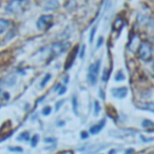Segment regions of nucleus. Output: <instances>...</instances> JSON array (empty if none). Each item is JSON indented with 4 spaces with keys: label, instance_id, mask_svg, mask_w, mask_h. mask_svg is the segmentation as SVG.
Wrapping results in <instances>:
<instances>
[{
    "label": "nucleus",
    "instance_id": "nucleus-16",
    "mask_svg": "<svg viewBox=\"0 0 154 154\" xmlns=\"http://www.w3.org/2000/svg\"><path fill=\"white\" fill-rule=\"evenodd\" d=\"M50 79H51V74H47V75H45V78H43V79L41 80L40 87H45V85H47V82H49Z\"/></svg>",
    "mask_w": 154,
    "mask_h": 154
},
{
    "label": "nucleus",
    "instance_id": "nucleus-4",
    "mask_svg": "<svg viewBox=\"0 0 154 154\" xmlns=\"http://www.w3.org/2000/svg\"><path fill=\"white\" fill-rule=\"evenodd\" d=\"M139 57L143 60H150L152 56V47L148 41H143L138 49Z\"/></svg>",
    "mask_w": 154,
    "mask_h": 154
},
{
    "label": "nucleus",
    "instance_id": "nucleus-7",
    "mask_svg": "<svg viewBox=\"0 0 154 154\" xmlns=\"http://www.w3.org/2000/svg\"><path fill=\"white\" fill-rule=\"evenodd\" d=\"M78 50H79V48H78V45H76V47L73 49V51L71 52V55L69 56V59L66 60V70H68V69L71 68L72 63L74 62L75 57H76L77 53H78Z\"/></svg>",
    "mask_w": 154,
    "mask_h": 154
},
{
    "label": "nucleus",
    "instance_id": "nucleus-23",
    "mask_svg": "<svg viewBox=\"0 0 154 154\" xmlns=\"http://www.w3.org/2000/svg\"><path fill=\"white\" fill-rule=\"evenodd\" d=\"M80 53H79V58H84V54H85V45H82V47H80Z\"/></svg>",
    "mask_w": 154,
    "mask_h": 154
},
{
    "label": "nucleus",
    "instance_id": "nucleus-17",
    "mask_svg": "<svg viewBox=\"0 0 154 154\" xmlns=\"http://www.w3.org/2000/svg\"><path fill=\"white\" fill-rule=\"evenodd\" d=\"M38 140H39V135H34V136L32 137V139H31V145H32V147H35V146L38 143Z\"/></svg>",
    "mask_w": 154,
    "mask_h": 154
},
{
    "label": "nucleus",
    "instance_id": "nucleus-26",
    "mask_svg": "<svg viewBox=\"0 0 154 154\" xmlns=\"http://www.w3.org/2000/svg\"><path fill=\"white\" fill-rule=\"evenodd\" d=\"M64 92H66V87H64V86H62L61 88H60V90H59V92H58V94H59V95H61V94H63Z\"/></svg>",
    "mask_w": 154,
    "mask_h": 154
},
{
    "label": "nucleus",
    "instance_id": "nucleus-2",
    "mask_svg": "<svg viewBox=\"0 0 154 154\" xmlns=\"http://www.w3.org/2000/svg\"><path fill=\"white\" fill-rule=\"evenodd\" d=\"M99 69H100V60H96L94 63L89 66L88 70V82L91 86H94L97 82V77H98Z\"/></svg>",
    "mask_w": 154,
    "mask_h": 154
},
{
    "label": "nucleus",
    "instance_id": "nucleus-15",
    "mask_svg": "<svg viewBox=\"0 0 154 154\" xmlns=\"http://www.w3.org/2000/svg\"><path fill=\"white\" fill-rule=\"evenodd\" d=\"M100 113V105L98 100H94V116H98Z\"/></svg>",
    "mask_w": 154,
    "mask_h": 154
},
{
    "label": "nucleus",
    "instance_id": "nucleus-11",
    "mask_svg": "<svg viewBox=\"0 0 154 154\" xmlns=\"http://www.w3.org/2000/svg\"><path fill=\"white\" fill-rule=\"evenodd\" d=\"M11 26V21L7 19H0V34L5 33Z\"/></svg>",
    "mask_w": 154,
    "mask_h": 154
},
{
    "label": "nucleus",
    "instance_id": "nucleus-20",
    "mask_svg": "<svg viewBox=\"0 0 154 154\" xmlns=\"http://www.w3.org/2000/svg\"><path fill=\"white\" fill-rule=\"evenodd\" d=\"M96 29H97V26H95L94 28L92 29V32H91V35H90V42L93 41V37H94V34H95V32H96Z\"/></svg>",
    "mask_w": 154,
    "mask_h": 154
},
{
    "label": "nucleus",
    "instance_id": "nucleus-18",
    "mask_svg": "<svg viewBox=\"0 0 154 154\" xmlns=\"http://www.w3.org/2000/svg\"><path fill=\"white\" fill-rule=\"evenodd\" d=\"M143 128H152V127H153V122H152L151 120H143Z\"/></svg>",
    "mask_w": 154,
    "mask_h": 154
},
{
    "label": "nucleus",
    "instance_id": "nucleus-3",
    "mask_svg": "<svg viewBox=\"0 0 154 154\" xmlns=\"http://www.w3.org/2000/svg\"><path fill=\"white\" fill-rule=\"evenodd\" d=\"M70 48V43L66 41H59V42H55L54 45H52L51 47V53L53 57L63 54L66 50Z\"/></svg>",
    "mask_w": 154,
    "mask_h": 154
},
{
    "label": "nucleus",
    "instance_id": "nucleus-14",
    "mask_svg": "<svg viewBox=\"0 0 154 154\" xmlns=\"http://www.w3.org/2000/svg\"><path fill=\"white\" fill-rule=\"evenodd\" d=\"M18 140H24V141H28L29 139H30V133L29 132H23V133H21V134L18 136Z\"/></svg>",
    "mask_w": 154,
    "mask_h": 154
},
{
    "label": "nucleus",
    "instance_id": "nucleus-22",
    "mask_svg": "<svg viewBox=\"0 0 154 154\" xmlns=\"http://www.w3.org/2000/svg\"><path fill=\"white\" fill-rule=\"evenodd\" d=\"M73 108H74L75 114H77V100H76V98H75V96L73 97Z\"/></svg>",
    "mask_w": 154,
    "mask_h": 154
},
{
    "label": "nucleus",
    "instance_id": "nucleus-27",
    "mask_svg": "<svg viewBox=\"0 0 154 154\" xmlns=\"http://www.w3.org/2000/svg\"><path fill=\"white\" fill-rule=\"evenodd\" d=\"M103 37H99V39H98V42H97V48H99L100 47V45L103 43Z\"/></svg>",
    "mask_w": 154,
    "mask_h": 154
},
{
    "label": "nucleus",
    "instance_id": "nucleus-28",
    "mask_svg": "<svg viewBox=\"0 0 154 154\" xmlns=\"http://www.w3.org/2000/svg\"><path fill=\"white\" fill-rule=\"evenodd\" d=\"M82 138H86V137H88V133H87V132H82Z\"/></svg>",
    "mask_w": 154,
    "mask_h": 154
},
{
    "label": "nucleus",
    "instance_id": "nucleus-21",
    "mask_svg": "<svg viewBox=\"0 0 154 154\" xmlns=\"http://www.w3.org/2000/svg\"><path fill=\"white\" fill-rule=\"evenodd\" d=\"M50 112H51V107H45V109L42 110V114H43V115H49Z\"/></svg>",
    "mask_w": 154,
    "mask_h": 154
},
{
    "label": "nucleus",
    "instance_id": "nucleus-8",
    "mask_svg": "<svg viewBox=\"0 0 154 154\" xmlns=\"http://www.w3.org/2000/svg\"><path fill=\"white\" fill-rule=\"evenodd\" d=\"M58 7H59V3H58L57 0H49L45 5L43 9H45V11H53V10L57 9Z\"/></svg>",
    "mask_w": 154,
    "mask_h": 154
},
{
    "label": "nucleus",
    "instance_id": "nucleus-5",
    "mask_svg": "<svg viewBox=\"0 0 154 154\" xmlns=\"http://www.w3.org/2000/svg\"><path fill=\"white\" fill-rule=\"evenodd\" d=\"M52 21H53V16H51V15L41 16V17H39V19L37 20V29L40 31L47 30L52 24Z\"/></svg>",
    "mask_w": 154,
    "mask_h": 154
},
{
    "label": "nucleus",
    "instance_id": "nucleus-24",
    "mask_svg": "<svg viewBox=\"0 0 154 154\" xmlns=\"http://www.w3.org/2000/svg\"><path fill=\"white\" fill-rule=\"evenodd\" d=\"M119 152V149H112L109 151V154H117Z\"/></svg>",
    "mask_w": 154,
    "mask_h": 154
},
{
    "label": "nucleus",
    "instance_id": "nucleus-13",
    "mask_svg": "<svg viewBox=\"0 0 154 154\" xmlns=\"http://www.w3.org/2000/svg\"><path fill=\"white\" fill-rule=\"evenodd\" d=\"M122 24H124V20H122L120 17H117L115 21L113 22V24H112V29H113V31H116V32H118V31L122 30Z\"/></svg>",
    "mask_w": 154,
    "mask_h": 154
},
{
    "label": "nucleus",
    "instance_id": "nucleus-12",
    "mask_svg": "<svg viewBox=\"0 0 154 154\" xmlns=\"http://www.w3.org/2000/svg\"><path fill=\"white\" fill-rule=\"evenodd\" d=\"M3 82L7 87H13L16 82V77L14 75H8L5 78H3Z\"/></svg>",
    "mask_w": 154,
    "mask_h": 154
},
{
    "label": "nucleus",
    "instance_id": "nucleus-9",
    "mask_svg": "<svg viewBox=\"0 0 154 154\" xmlns=\"http://www.w3.org/2000/svg\"><path fill=\"white\" fill-rule=\"evenodd\" d=\"M105 125H106V119L100 120V122H99L97 125H95V126L91 127L90 132L92 133V134H97L98 132H100V130L103 128V127H105Z\"/></svg>",
    "mask_w": 154,
    "mask_h": 154
},
{
    "label": "nucleus",
    "instance_id": "nucleus-6",
    "mask_svg": "<svg viewBox=\"0 0 154 154\" xmlns=\"http://www.w3.org/2000/svg\"><path fill=\"white\" fill-rule=\"evenodd\" d=\"M112 95L116 98H124L128 94V89L125 87H120V88H114L112 89Z\"/></svg>",
    "mask_w": 154,
    "mask_h": 154
},
{
    "label": "nucleus",
    "instance_id": "nucleus-29",
    "mask_svg": "<svg viewBox=\"0 0 154 154\" xmlns=\"http://www.w3.org/2000/svg\"><path fill=\"white\" fill-rule=\"evenodd\" d=\"M1 95H2V92H1V89H0V100H1Z\"/></svg>",
    "mask_w": 154,
    "mask_h": 154
},
{
    "label": "nucleus",
    "instance_id": "nucleus-10",
    "mask_svg": "<svg viewBox=\"0 0 154 154\" xmlns=\"http://www.w3.org/2000/svg\"><path fill=\"white\" fill-rule=\"evenodd\" d=\"M106 146H108V145L101 143V145H96V146H92V147H89L88 150H86V153L87 154H94V153H96V152L100 151V150L105 149Z\"/></svg>",
    "mask_w": 154,
    "mask_h": 154
},
{
    "label": "nucleus",
    "instance_id": "nucleus-25",
    "mask_svg": "<svg viewBox=\"0 0 154 154\" xmlns=\"http://www.w3.org/2000/svg\"><path fill=\"white\" fill-rule=\"evenodd\" d=\"M10 151H17V152H21L22 149L21 148H9Z\"/></svg>",
    "mask_w": 154,
    "mask_h": 154
},
{
    "label": "nucleus",
    "instance_id": "nucleus-1",
    "mask_svg": "<svg viewBox=\"0 0 154 154\" xmlns=\"http://www.w3.org/2000/svg\"><path fill=\"white\" fill-rule=\"evenodd\" d=\"M26 5H29L28 0H11L7 5L5 10L10 14H18L24 11Z\"/></svg>",
    "mask_w": 154,
    "mask_h": 154
},
{
    "label": "nucleus",
    "instance_id": "nucleus-19",
    "mask_svg": "<svg viewBox=\"0 0 154 154\" xmlns=\"http://www.w3.org/2000/svg\"><path fill=\"white\" fill-rule=\"evenodd\" d=\"M115 79L117 80V82H119V80H124L125 79V76L122 75V72H118L117 73V76L115 77Z\"/></svg>",
    "mask_w": 154,
    "mask_h": 154
}]
</instances>
